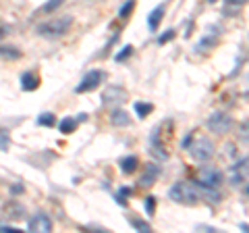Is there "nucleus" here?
<instances>
[{
    "instance_id": "f257e3e1",
    "label": "nucleus",
    "mask_w": 249,
    "mask_h": 233,
    "mask_svg": "<svg viewBox=\"0 0 249 233\" xmlns=\"http://www.w3.org/2000/svg\"><path fill=\"white\" fill-rule=\"evenodd\" d=\"M168 198L173 202H177V204L193 206L199 202V190L189 181H178L168 190Z\"/></svg>"
},
{
    "instance_id": "f03ea898",
    "label": "nucleus",
    "mask_w": 249,
    "mask_h": 233,
    "mask_svg": "<svg viewBox=\"0 0 249 233\" xmlns=\"http://www.w3.org/2000/svg\"><path fill=\"white\" fill-rule=\"evenodd\" d=\"M71 25H73V17L62 15V17H54L50 21L42 23V25H37V34L44 38H60L71 29Z\"/></svg>"
},
{
    "instance_id": "7ed1b4c3",
    "label": "nucleus",
    "mask_w": 249,
    "mask_h": 233,
    "mask_svg": "<svg viewBox=\"0 0 249 233\" xmlns=\"http://www.w3.org/2000/svg\"><path fill=\"white\" fill-rule=\"evenodd\" d=\"M187 150H189L191 154V158H196L197 162H208L210 158L214 156V144H212V139H208V137H196V139H191L189 146H187Z\"/></svg>"
},
{
    "instance_id": "20e7f679",
    "label": "nucleus",
    "mask_w": 249,
    "mask_h": 233,
    "mask_svg": "<svg viewBox=\"0 0 249 233\" xmlns=\"http://www.w3.org/2000/svg\"><path fill=\"white\" fill-rule=\"evenodd\" d=\"M106 77H108V73H106V71H102V69H93V71H89V73H85V75H83V79H81L79 83H77L75 92H77V94L93 92L96 88H100V83L106 81Z\"/></svg>"
},
{
    "instance_id": "39448f33",
    "label": "nucleus",
    "mask_w": 249,
    "mask_h": 233,
    "mask_svg": "<svg viewBox=\"0 0 249 233\" xmlns=\"http://www.w3.org/2000/svg\"><path fill=\"white\" fill-rule=\"evenodd\" d=\"M197 185H204V188H218L222 183V173L212 165H204L197 171Z\"/></svg>"
},
{
    "instance_id": "423d86ee",
    "label": "nucleus",
    "mask_w": 249,
    "mask_h": 233,
    "mask_svg": "<svg viewBox=\"0 0 249 233\" xmlns=\"http://www.w3.org/2000/svg\"><path fill=\"white\" fill-rule=\"evenodd\" d=\"M206 125H208V129L212 131V134L222 136V134H229L231 131L232 119H231V115H227V113H212Z\"/></svg>"
},
{
    "instance_id": "0eeeda50",
    "label": "nucleus",
    "mask_w": 249,
    "mask_h": 233,
    "mask_svg": "<svg viewBox=\"0 0 249 233\" xmlns=\"http://www.w3.org/2000/svg\"><path fill=\"white\" fill-rule=\"evenodd\" d=\"M127 100V92L121 85H108L102 94V104L104 106H121Z\"/></svg>"
},
{
    "instance_id": "6e6552de",
    "label": "nucleus",
    "mask_w": 249,
    "mask_h": 233,
    "mask_svg": "<svg viewBox=\"0 0 249 233\" xmlns=\"http://www.w3.org/2000/svg\"><path fill=\"white\" fill-rule=\"evenodd\" d=\"M158 175H160V165H156V162H150V165H145V171L142 173L139 185H142V188H152L154 181H158Z\"/></svg>"
},
{
    "instance_id": "1a4fd4ad",
    "label": "nucleus",
    "mask_w": 249,
    "mask_h": 233,
    "mask_svg": "<svg viewBox=\"0 0 249 233\" xmlns=\"http://www.w3.org/2000/svg\"><path fill=\"white\" fill-rule=\"evenodd\" d=\"M29 231L31 233H50L52 231V221L46 214H36L34 219L29 221Z\"/></svg>"
},
{
    "instance_id": "9d476101",
    "label": "nucleus",
    "mask_w": 249,
    "mask_h": 233,
    "mask_svg": "<svg viewBox=\"0 0 249 233\" xmlns=\"http://www.w3.org/2000/svg\"><path fill=\"white\" fill-rule=\"evenodd\" d=\"M21 88L25 90V92L37 90V88H40V77H37L36 73H31V71L23 73V75H21Z\"/></svg>"
},
{
    "instance_id": "9b49d317",
    "label": "nucleus",
    "mask_w": 249,
    "mask_h": 233,
    "mask_svg": "<svg viewBox=\"0 0 249 233\" xmlns=\"http://www.w3.org/2000/svg\"><path fill=\"white\" fill-rule=\"evenodd\" d=\"M110 121H112V125H116V127L131 125V116H129L127 111H123V108H114L112 115H110Z\"/></svg>"
},
{
    "instance_id": "f8f14e48",
    "label": "nucleus",
    "mask_w": 249,
    "mask_h": 233,
    "mask_svg": "<svg viewBox=\"0 0 249 233\" xmlns=\"http://www.w3.org/2000/svg\"><path fill=\"white\" fill-rule=\"evenodd\" d=\"M137 167H139V158H137V156H127V158L121 160V171H123L124 175L135 173Z\"/></svg>"
},
{
    "instance_id": "ddd939ff",
    "label": "nucleus",
    "mask_w": 249,
    "mask_h": 233,
    "mask_svg": "<svg viewBox=\"0 0 249 233\" xmlns=\"http://www.w3.org/2000/svg\"><path fill=\"white\" fill-rule=\"evenodd\" d=\"M162 17H164V6H158V9H154L152 15L147 17V25H150V29H158Z\"/></svg>"
},
{
    "instance_id": "4468645a",
    "label": "nucleus",
    "mask_w": 249,
    "mask_h": 233,
    "mask_svg": "<svg viewBox=\"0 0 249 233\" xmlns=\"http://www.w3.org/2000/svg\"><path fill=\"white\" fill-rule=\"evenodd\" d=\"M75 129H77V121L73 119V116H65V119L60 121V125H58V131L60 134H65V136L73 134Z\"/></svg>"
},
{
    "instance_id": "2eb2a0df",
    "label": "nucleus",
    "mask_w": 249,
    "mask_h": 233,
    "mask_svg": "<svg viewBox=\"0 0 249 233\" xmlns=\"http://www.w3.org/2000/svg\"><path fill=\"white\" fill-rule=\"evenodd\" d=\"M0 57L9 60H17L21 58V50H17L15 46H0Z\"/></svg>"
},
{
    "instance_id": "dca6fc26",
    "label": "nucleus",
    "mask_w": 249,
    "mask_h": 233,
    "mask_svg": "<svg viewBox=\"0 0 249 233\" xmlns=\"http://www.w3.org/2000/svg\"><path fill=\"white\" fill-rule=\"evenodd\" d=\"M152 111H154V104H150V102H135V113H137L139 119H145Z\"/></svg>"
},
{
    "instance_id": "f3484780",
    "label": "nucleus",
    "mask_w": 249,
    "mask_h": 233,
    "mask_svg": "<svg viewBox=\"0 0 249 233\" xmlns=\"http://www.w3.org/2000/svg\"><path fill=\"white\" fill-rule=\"evenodd\" d=\"M214 44H216V38H214V36H210V38L206 36L204 40H201V42L196 46V50H197V52H206V50H210V48H212Z\"/></svg>"
},
{
    "instance_id": "a211bd4d",
    "label": "nucleus",
    "mask_w": 249,
    "mask_h": 233,
    "mask_svg": "<svg viewBox=\"0 0 249 233\" xmlns=\"http://www.w3.org/2000/svg\"><path fill=\"white\" fill-rule=\"evenodd\" d=\"M133 9H135V0H127L123 6H121V11H119V17L121 19H127L131 13H133Z\"/></svg>"
},
{
    "instance_id": "6ab92c4d",
    "label": "nucleus",
    "mask_w": 249,
    "mask_h": 233,
    "mask_svg": "<svg viewBox=\"0 0 249 233\" xmlns=\"http://www.w3.org/2000/svg\"><path fill=\"white\" fill-rule=\"evenodd\" d=\"M60 4H65V0H48V2H46L40 9V13H54Z\"/></svg>"
},
{
    "instance_id": "aec40b11",
    "label": "nucleus",
    "mask_w": 249,
    "mask_h": 233,
    "mask_svg": "<svg viewBox=\"0 0 249 233\" xmlns=\"http://www.w3.org/2000/svg\"><path fill=\"white\" fill-rule=\"evenodd\" d=\"M37 123H40V125H44V127H52L54 123H56V119H54L52 113H44V115L37 116Z\"/></svg>"
},
{
    "instance_id": "412c9836",
    "label": "nucleus",
    "mask_w": 249,
    "mask_h": 233,
    "mask_svg": "<svg viewBox=\"0 0 249 233\" xmlns=\"http://www.w3.org/2000/svg\"><path fill=\"white\" fill-rule=\"evenodd\" d=\"M131 52H133V46H124V48L114 57V60H116V63H123L124 58H129V57H131Z\"/></svg>"
},
{
    "instance_id": "4be33fe9",
    "label": "nucleus",
    "mask_w": 249,
    "mask_h": 233,
    "mask_svg": "<svg viewBox=\"0 0 249 233\" xmlns=\"http://www.w3.org/2000/svg\"><path fill=\"white\" fill-rule=\"evenodd\" d=\"M131 225H133L137 231H143V233H150V231H152L150 225H147L145 221H139V219H133V221H131Z\"/></svg>"
},
{
    "instance_id": "5701e85b",
    "label": "nucleus",
    "mask_w": 249,
    "mask_h": 233,
    "mask_svg": "<svg viewBox=\"0 0 249 233\" xmlns=\"http://www.w3.org/2000/svg\"><path fill=\"white\" fill-rule=\"evenodd\" d=\"M173 38H175V29H168V32H164V34H162V36L158 38V44L162 46V44L170 42V40H173Z\"/></svg>"
},
{
    "instance_id": "b1692460",
    "label": "nucleus",
    "mask_w": 249,
    "mask_h": 233,
    "mask_svg": "<svg viewBox=\"0 0 249 233\" xmlns=\"http://www.w3.org/2000/svg\"><path fill=\"white\" fill-rule=\"evenodd\" d=\"M154 208H156V198L154 196H147L145 198V213L147 214H154Z\"/></svg>"
},
{
    "instance_id": "393cba45",
    "label": "nucleus",
    "mask_w": 249,
    "mask_h": 233,
    "mask_svg": "<svg viewBox=\"0 0 249 233\" xmlns=\"http://www.w3.org/2000/svg\"><path fill=\"white\" fill-rule=\"evenodd\" d=\"M131 194V190L129 188H121V192H119V196H116V200H119V204H124V200H123V196H129Z\"/></svg>"
},
{
    "instance_id": "a878e982",
    "label": "nucleus",
    "mask_w": 249,
    "mask_h": 233,
    "mask_svg": "<svg viewBox=\"0 0 249 233\" xmlns=\"http://www.w3.org/2000/svg\"><path fill=\"white\" fill-rule=\"evenodd\" d=\"M21 229L17 227H0V233H19Z\"/></svg>"
},
{
    "instance_id": "bb28decb",
    "label": "nucleus",
    "mask_w": 249,
    "mask_h": 233,
    "mask_svg": "<svg viewBox=\"0 0 249 233\" xmlns=\"http://www.w3.org/2000/svg\"><path fill=\"white\" fill-rule=\"evenodd\" d=\"M227 4H235V6H241V4H245L247 0H224Z\"/></svg>"
},
{
    "instance_id": "cd10ccee",
    "label": "nucleus",
    "mask_w": 249,
    "mask_h": 233,
    "mask_svg": "<svg viewBox=\"0 0 249 233\" xmlns=\"http://www.w3.org/2000/svg\"><path fill=\"white\" fill-rule=\"evenodd\" d=\"M4 34H6V32H4V27H0V38H4Z\"/></svg>"
},
{
    "instance_id": "c85d7f7f",
    "label": "nucleus",
    "mask_w": 249,
    "mask_h": 233,
    "mask_svg": "<svg viewBox=\"0 0 249 233\" xmlns=\"http://www.w3.org/2000/svg\"><path fill=\"white\" fill-rule=\"evenodd\" d=\"M210 2H214V0H210Z\"/></svg>"
}]
</instances>
